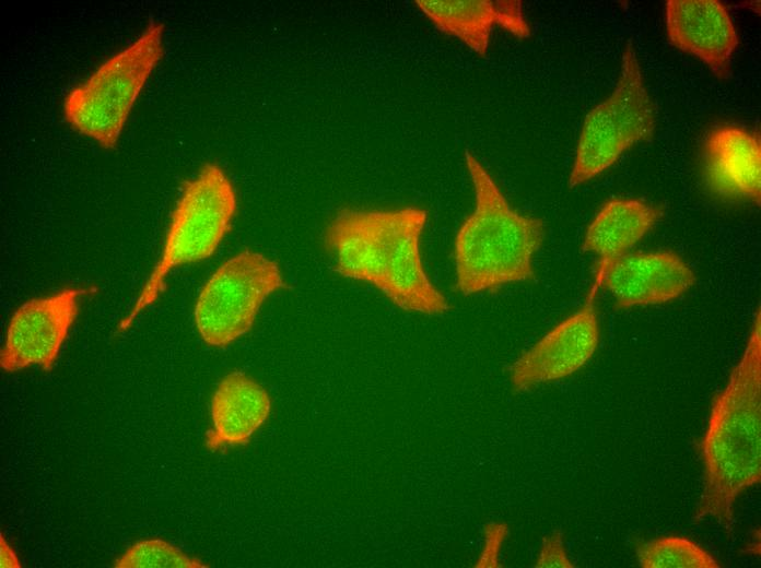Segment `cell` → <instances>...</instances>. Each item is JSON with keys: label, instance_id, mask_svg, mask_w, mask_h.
Instances as JSON below:
<instances>
[{"label": "cell", "instance_id": "6da1fadb", "mask_svg": "<svg viewBox=\"0 0 761 568\" xmlns=\"http://www.w3.org/2000/svg\"><path fill=\"white\" fill-rule=\"evenodd\" d=\"M426 220V210L418 206L339 211L324 237L335 272L373 285L405 311H448V299L422 261L420 239Z\"/></svg>", "mask_w": 761, "mask_h": 568}, {"label": "cell", "instance_id": "7a4b0ae2", "mask_svg": "<svg viewBox=\"0 0 761 568\" xmlns=\"http://www.w3.org/2000/svg\"><path fill=\"white\" fill-rule=\"evenodd\" d=\"M703 489L695 522L712 519L731 534L737 499L761 482V312L741 356L713 398L699 443Z\"/></svg>", "mask_w": 761, "mask_h": 568}, {"label": "cell", "instance_id": "3957f363", "mask_svg": "<svg viewBox=\"0 0 761 568\" xmlns=\"http://www.w3.org/2000/svg\"><path fill=\"white\" fill-rule=\"evenodd\" d=\"M465 164L475 208L455 237L456 289L470 296L532 280L545 223L513 209L485 166L468 151Z\"/></svg>", "mask_w": 761, "mask_h": 568}, {"label": "cell", "instance_id": "277c9868", "mask_svg": "<svg viewBox=\"0 0 761 568\" xmlns=\"http://www.w3.org/2000/svg\"><path fill=\"white\" fill-rule=\"evenodd\" d=\"M237 209L234 186L224 169L206 163L183 182L172 212L161 257L119 328L128 329L163 292L167 274L177 267L211 257L231 229Z\"/></svg>", "mask_w": 761, "mask_h": 568}, {"label": "cell", "instance_id": "5b68a950", "mask_svg": "<svg viewBox=\"0 0 761 568\" xmlns=\"http://www.w3.org/2000/svg\"><path fill=\"white\" fill-rule=\"evenodd\" d=\"M164 24L152 22L128 46L65 96L66 121L79 133L114 149L151 73L164 54Z\"/></svg>", "mask_w": 761, "mask_h": 568}, {"label": "cell", "instance_id": "8992f818", "mask_svg": "<svg viewBox=\"0 0 761 568\" xmlns=\"http://www.w3.org/2000/svg\"><path fill=\"white\" fill-rule=\"evenodd\" d=\"M655 128V106L634 46L628 43L614 90L585 117L569 178L570 187L598 176L635 143L652 140Z\"/></svg>", "mask_w": 761, "mask_h": 568}, {"label": "cell", "instance_id": "52a82bcc", "mask_svg": "<svg viewBox=\"0 0 761 568\" xmlns=\"http://www.w3.org/2000/svg\"><path fill=\"white\" fill-rule=\"evenodd\" d=\"M286 286L278 263L243 250L224 261L202 286L194 318L201 339L224 347L246 334L265 300Z\"/></svg>", "mask_w": 761, "mask_h": 568}, {"label": "cell", "instance_id": "ba28073f", "mask_svg": "<svg viewBox=\"0 0 761 568\" xmlns=\"http://www.w3.org/2000/svg\"><path fill=\"white\" fill-rule=\"evenodd\" d=\"M600 279L595 275L584 304L524 351L510 368V381L516 392L564 379L594 356L600 329L595 305Z\"/></svg>", "mask_w": 761, "mask_h": 568}, {"label": "cell", "instance_id": "9c48e42d", "mask_svg": "<svg viewBox=\"0 0 761 568\" xmlns=\"http://www.w3.org/2000/svg\"><path fill=\"white\" fill-rule=\"evenodd\" d=\"M83 289L66 288L33 298L13 313L0 352V366L17 371L37 365L50 370L78 315Z\"/></svg>", "mask_w": 761, "mask_h": 568}, {"label": "cell", "instance_id": "30bf717a", "mask_svg": "<svg viewBox=\"0 0 761 568\" xmlns=\"http://www.w3.org/2000/svg\"><path fill=\"white\" fill-rule=\"evenodd\" d=\"M595 274L619 309L670 301L696 282L694 271L670 250L627 252L599 260Z\"/></svg>", "mask_w": 761, "mask_h": 568}, {"label": "cell", "instance_id": "8fae6325", "mask_svg": "<svg viewBox=\"0 0 761 568\" xmlns=\"http://www.w3.org/2000/svg\"><path fill=\"white\" fill-rule=\"evenodd\" d=\"M665 16L667 35L674 46L701 59L718 79L730 76L731 58L739 39L724 3L669 0Z\"/></svg>", "mask_w": 761, "mask_h": 568}, {"label": "cell", "instance_id": "7c38bea8", "mask_svg": "<svg viewBox=\"0 0 761 568\" xmlns=\"http://www.w3.org/2000/svg\"><path fill=\"white\" fill-rule=\"evenodd\" d=\"M703 173L709 189L715 194L760 205L759 138L738 126L713 128L703 144Z\"/></svg>", "mask_w": 761, "mask_h": 568}, {"label": "cell", "instance_id": "4fadbf2b", "mask_svg": "<svg viewBox=\"0 0 761 568\" xmlns=\"http://www.w3.org/2000/svg\"><path fill=\"white\" fill-rule=\"evenodd\" d=\"M418 8L442 32L457 37L485 56L494 25L518 38L530 36L522 2L517 0H418Z\"/></svg>", "mask_w": 761, "mask_h": 568}, {"label": "cell", "instance_id": "5bb4252c", "mask_svg": "<svg viewBox=\"0 0 761 568\" xmlns=\"http://www.w3.org/2000/svg\"><path fill=\"white\" fill-rule=\"evenodd\" d=\"M270 410V397L255 379L237 370L225 375L212 395L207 447L216 450L246 445L265 424Z\"/></svg>", "mask_w": 761, "mask_h": 568}, {"label": "cell", "instance_id": "9a60e30c", "mask_svg": "<svg viewBox=\"0 0 761 568\" xmlns=\"http://www.w3.org/2000/svg\"><path fill=\"white\" fill-rule=\"evenodd\" d=\"M663 216V209L632 198H612L599 209L587 227L582 250L599 260L629 252Z\"/></svg>", "mask_w": 761, "mask_h": 568}, {"label": "cell", "instance_id": "2e32d148", "mask_svg": "<svg viewBox=\"0 0 761 568\" xmlns=\"http://www.w3.org/2000/svg\"><path fill=\"white\" fill-rule=\"evenodd\" d=\"M636 557L642 568H719L716 558L689 537L666 535L640 543Z\"/></svg>", "mask_w": 761, "mask_h": 568}, {"label": "cell", "instance_id": "e0dca14e", "mask_svg": "<svg viewBox=\"0 0 761 568\" xmlns=\"http://www.w3.org/2000/svg\"><path fill=\"white\" fill-rule=\"evenodd\" d=\"M116 568H204L209 565L191 557L161 539L138 541L118 557Z\"/></svg>", "mask_w": 761, "mask_h": 568}, {"label": "cell", "instance_id": "ac0fdd59", "mask_svg": "<svg viewBox=\"0 0 761 568\" xmlns=\"http://www.w3.org/2000/svg\"><path fill=\"white\" fill-rule=\"evenodd\" d=\"M510 534V526L503 521H490L483 525L482 544L475 561L476 568H500L501 553Z\"/></svg>", "mask_w": 761, "mask_h": 568}, {"label": "cell", "instance_id": "d6986e66", "mask_svg": "<svg viewBox=\"0 0 761 568\" xmlns=\"http://www.w3.org/2000/svg\"><path fill=\"white\" fill-rule=\"evenodd\" d=\"M536 568H574L575 564L570 558L565 548L564 535L561 530H555L541 540Z\"/></svg>", "mask_w": 761, "mask_h": 568}, {"label": "cell", "instance_id": "ffe728a7", "mask_svg": "<svg viewBox=\"0 0 761 568\" xmlns=\"http://www.w3.org/2000/svg\"><path fill=\"white\" fill-rule=\"evenodd\" d=\"M0 567L1 568H20L21 564L15 552L8 544L3 534L0 533Z\"/></svg>", "mask_w": 761, "mask_h": 568}]
</instances>
